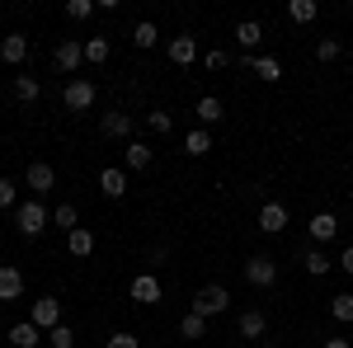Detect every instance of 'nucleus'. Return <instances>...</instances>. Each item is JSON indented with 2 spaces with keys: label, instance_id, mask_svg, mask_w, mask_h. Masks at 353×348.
I'll list each match as a JSON object with an SVG mask.
<instances>
[{
  "label": "nucleus",
  "instance_id": "obj_1",
  "mask_svg": "<svg viewBox=\"0 0 353 348\" xmlns=\"http://www.w3.org/2000/svg\"><path fill=\"white\" fill-rule=\"evenodd\" d=\"M226 306H231V292L221 283H208V287H198V296H193V316H203V320L221 316Z\"/></svg>",
  "mask_w": 353,
  "mask_h": 348
},
{
  "label": "nucleus",
  "instance_id": "obj_2",
  "mask_svg": "<svg viewBox=\"0 0 353 348\" xmlns=\"http://www.w3.org/2000/svg\"><path fill=\"white\" fill-rule=\"evenodd\" d=\"M14 226H19V236H28V240L43 236V231H48V207H43L38 198H33V203H19V207H14Z\"/></svg>",
  "mask_w": 353,
  "mask_h": 348
},
{
  "label": "nucleus",
  "instance_id": "obj_3",
  "mask_svg": "<svg viewBox=\"0 0 353 348\" xmlns=\"http://www.w3.org/2000/svg\"><path fill=\"white\" fill-rule=\"evenodd\" d=\"M99 132L109 136V141H128V136L137 132V118H132V113H123V108H113V113L99 118Z\"/></svg>",
  "mask_w": 353,
  "mask_h": 348
},
{
  "label": "nucleus",
  "instance_id": "obj_4",
  "mask_svg": "<svg viewBox=\"0 0 353 348\" xmlns=\"http://www.w3.org/2000/svg\"><path fill=\"white\" fill-rule=\"evenodd\" d=\"M99 99V90H94V81H71L66 90H61V104L71 108V113H85V108Z\"/></svg>",
  "mask_w": 353,
  "mask_h": 348
},
{
  "label": "nucleus",
  "instance_id": "obj_5",
  "mask_svg": "<svg viewBox=\"0 0 353 348\" xmlns=\"http://www.w3.org/2000/svg\"><path fill=\"white\" fill-rule=\"evenodd\" d=\"M245 278H250L254 287H273V283H278V264H273L269 254H250V259H245Z\"/></svg>",
  "mask_w": 353,
  "mask_h": 348
},
{
  "label": "nucleus",
  "instance_id": "obj_6",
  "mask_svg": "<svg viewBox=\"0 0 353 348\" xmlns=\"http://www.w3.org/2000/svg\"><path fill=\"white\" fill-rule=\"evenodd\" d=\"M52 61H57V71H76V66L85 61V43L81 38H61L57 52H52Z\"/></svg>",
  "mask_w": 353,
  "mask_h": 348
},
{
  "label": "nucleus",
  "instance_id": "obj_7",
  "mask_svg": "<svg viewBox=\"0 0 353 348\" xmlns=\"http://www.w3.org/2000/svg\"><path fill=\"white\" fill-rule=\"evenodd\" d=\"M28 320L38 325V329H48V334H52L57 325H61V301H57V296H43V301H33V316H28Z\"/></svg>",
  "mask_w": 353,
  "mask_h": 348
},
{
  "label": "nucleus",
  "instance_id": "obj_8",
  "mask_svg": "<svg viewBox=\"0 0 353 348\" xmlns=\"http://www.w3.org/2000/svg\"><path fill=\"white\" fill-rule=\"evenodd\" d=\"M241 66H245V71H254L259 81H269V85L283 81V66H278V57H241Z\"/></svg>",
  "mask_w": 353,
  "mask_h": 348
},
{
  "label": "nucleus",
  "instance_id": "obj_9",
  "mask_svg": "<svg viewBox=\"0 0 353 348\" xmlns=\"http://www.w3.org/2000/svg\"><path fill=\"white\" fill-rule=\"evenodd\" d=\"M24 179H28V188H33V193L43 198V193H52V184H57V170H52L48 161H33V165H28V174H24Z\"/></svg>",
  "mask_w": 353,
  "mask_h": 348
},
{
  "label": "nucleus",
  "instance_id": "obj_10",
  "mask_svg": "<svg viewBox=\"0 0 353 348\" xmlns=\"http://www.w3.org/2000/svg\"><path fill=\"white\" fill-rule=\"evenodd\" d=\"M128 296H132V301H141V306H151V301H161V283H156L151 273H137L132 287H128Z\"/></svg>",
  "mask_w": 353,
  "mask_h": 348
},
{
  "label": "nucleus",
  "instance_id": "obj_11",
  "mask_svg": "<svg viewBox=\"0 0 353 348\" xmlns=\"http://www.w3.org/2000/svg\"><path fill=\"white\" fill-rule=\"evenodd\" d=\"M259 231H269V236L288 231V207H283V203H264V207H259Z\"/></svg>",
  "mask_w": 353,
  "mask_h": 348
},
{
  "label": "nucleus",
  "instance_id": "obj_12",
  "mask_svg": "<svg viewBox=\"0 0 353 348\" xmlns=\"http://www.w3.org/2000/svg\"><path fill=\"white\" fill-rule=\"evenodd\" d=\"M165 52H170L174 66H189L193 57H198V43H193V33H179V38H170V48H165Z\"/></svg>",
  "mask_w": 353,
  "mask_h": 348
},
{
  "label": "nucleus",
  "instance_id": "obj_13",
  "mask_svg": "<svg viewBox=\"0 0 353 348\" xmlns=\"http://www.w3.org/2000/svg\"><path fill=\"white\" fill-rule=\"evenodd\" d=\"M334 236H339V216H334V212H316V216H311V240H316V245L334 240Z\"/></svg>",
  "mask_w": 353,
  "mask_h": 348
},
{
  "label": "nucleus",
  "instance_id": "obj_14",
  "mask_svg": "<svg viewBox=\"0 0 353 348\" xmlns=\"http://www.w3.org/2000/svg\"><path fill=\"white\" fill-rule=\"evenodd\" d=\"M99 188H104V198H128V170L109 165V170L99 174Z\"/></svg>",
  "mask_w": 353,
  "mask_h": 348
},
{
  "label": "nucleus",
  "instance_id": "obj_15",
  "mask_svg": "<svg viewBox=\"0 0 353 348\" xmlns=\"http://www.w3.org/2000/svg\"><path fill=\"white\" fill-rule=\"evenodd\" d=\"M19 296H24V273H19V268H0V301H19Z\"/></svg>",
  "mask_w": 353,
  "mask_h": 348
},
{
  "label": "nucleus",
  "instance_id": "obj_16",
  "mask_svg": "<svg viewBox=\"0 0 353 348\" xmlns=\"http://www.w3.org/2000/svg\"><path fill=\"white\" fill-rule=\"evenodd\" d=\"M236 329H241V339H259V334L269 329V316H264V311H241V325H236Z\"/></svg>",
  "mask_w": 353,
  "mask_h": 348
},
{
  "label": "nucleus",
  "instance_id": "obj_17",
  "mask_svg": "<svg viewBox=\"0 0 353 348\" xmlns=\"http://www.w3.org/2000/svg\"><path fill=\"white\" fill-rule=\"evenodd\" d=\"M66 249H71L76 259H85V254H94V231H90V226H76V231L66 236Z\"/></svg>",
  "mask_w": 353,
  "mask_h": 348
},
{
  "label": "nucleus",
  "instance_id": "obj_18",
  "mask_svg": "<svg viewBox=\"0 0 353 348\" xmlns=\"http://www.w3.org/2000/svg\"><path fill=\"white\" fill-rule=\"evenodd\" d=\"M0 57H5L10 66H19V61L28 57V38H24V33H10V38L0 43Z\"/></svg>",
  "mask_w": 353,
  "mask_h": 348
},
{
  "label": "nucleus",
  "instance_id": "obj_19",
  "mask_svg": "<svg viewBox=\"0 0 353 348\" xmlns=\"http://www.w3.org/2000/svg\"><path fill=\"white\" fill-rule=\"evenodd\" d=\"M109 57H113V43H109V38H90V43H85V61H90V66H104Z\"/></svg>",
  "mask_w": 353,
  "mask_h": 348
},
{
  "label": "nucleus",
  "instance_id": "obj_20",
  "mask_svg": "<svg viewBox=\"0 0 353 348\" xmlns=\"http://www.w3.org/2000/svg\"><path fill=\"white\" fill-rule=\"evenodd\" d=\"M236 43H241L245 52H250V48H259V43H264V28L254 24V19H245V24H236Z\"/></svg>",
  "mask_w": 353,
  "mask_h": 348
},
{
  "label": "nucleus",
  "instance_id": "obj_21",
  "mask_svg": "<svg viewBox=\"0 0 353 348\" xmlns=\"http://www.w3.org/2000/svg\"><path fill=\"white\" fill-rule=\"evenodd\" d=\"M198 123H203V127L221 123V99L217 94H203V99H198Z\"/></svg>",
  "mask_w": 353,
  "mask_h": 348
},
{
  "label": "nucleus",
  "instance_id": "obj_22",
  "mask_svg": "<svg viewBox=\"0 0 353 348\" xmlns=\"http://www.w3.org/2000/svg\"><path fill=\"white\" fill-rule=\"evenodd\" d=\"M10 344H14V348H38V325H33V320L14 325V329H10Z\"/></svg>",
  "mask_w": 353,
  "mask_h": 348
},
{
  "label": "nucleus",
  "instance_id": "obj_23",
  "mask_svg": "<svg viewBox=\"0 0 353 348\" xmlns=\"http://www.w3.org/2000/svg\"><path fill=\"white\" fill-rule=\"evenodd\" d=\"M184 151H189V156H208V151H212V136H208V127H193V132L184 136Z\"/></svg>",
  "mask_w": 353,
  "mask_h": 348
},
{
  "label": "nucleus",
  "instance_id": "obj_24",
  "mask_svg": "<svg viewBox=\"0 0 353 348\" xmlns=\"http://www.w3.org/2000/svg\"><path fill=\"white\" fill-rule=\"evenodd\" d=\"M301 268H306V273H311V278H325V273H330V259H325V254H321V245H316V249H306V254H301Z\"/></svg>",
  "mask_w": 353,
  "mask_h": 348
},
{
  "label": "nucleus",
  "instance_id": "obj_25",
  "mask_svg": "<svg viewBox=\"0 0 353 348\" xmlns=\"http://www.w3.org/2000/svg\"><path fill=\"white\" fill-rule=\"evenodd\" d=\"M38 94H43V85L33 81V76H14V99H19V104H33Z\"/></svg>",
  "mask_w": 353,
  "mask_h": 348
},
{
  "label": "nucleus",
  "instance_id": "obj_26",
  "mask_svg": "<svg viewBox=\"0 0 353 348\" xmlns=\"http://www.w3.org/2000/svg\"><path fill=\"white\" fill-rule=\"evenodd\" d=\"M128 170H151V146L146 141H128Z\"/></svg>",
  "mask_w": 353,
  "mask_h": 348
},
{
  "label": "nucleus",
  "instance_id": "obj_27",
  "mask_svg": "<svg viewBox=\"0 0 353 348\" xmlns=\"http://www.w3.org/2000/svg\"><path fill=\"white\" fill-rule=\"evenodd\" d=\"M330 316H334V320H344V325H353V292L330 296Z\"/></svg>",
  "mask_w": 353,
  "mask_h": 348
},
{
  "label": "nucleus",
  "instance_id": "obj_28",
  "mask_svg": "<svg viewBox=\"0 0 353 348\" xmlns=\"http://www.w3.org/2000/svg\"><path fill=\"white\" fill-rule=\"evenodd\" d=\"M288 14H292L297 24H311V19L321 14V5H316V0H288Z\"/></svg>",
  "mask_w": 353,
  "mask_h": 348
},
{
  "label": "nucleus",
  "instance_id": "obj_29",
  "mask_svg": "<svg viewBox=\"0 0 353 348\" xmlns=\"http://www.w3.org/2000/svg\"><path fill=\"white\" fill-rule=\"evenodd\" d=\"M132 43H137V48H156V43H161V33H156V24H151V19H141V24L132 28Z\"/></svg>",
  "mask_w": 353,
  "mask_h": 348
},
{
  "label": "nucleus",
  "instance_id": "obj_30",
  "mask_svg": "<svg viewBox=\"0 0 353 348\" xmlns=\"http://www.w3.org/2000/svg\"><path fill=\"white\" fill-rule=\"evenodd\" d=\"M203 329H208V320H203V316H184V320H179V334H184V339H203Z\"/></svg>",
  "mask_w": 353,
  "mask_h": 348
},
{
  "label": "nucleus",
  "instance_id": "obj_31",
  "mask_svg": "<svg viewBox=\"0 0 353 348\" xmlns=\"http://www.w3.org/2000/svg\"><path fill=\"white\" fill-rule=\"evenodd\" d=\"M52 221H57V226H61V231H66V236H71L81 216H76V207H71V203H61V207H57V212H52Z\"/></svg>",
  "mask_w": 353,
  "mask_h": 348
},
{
  "label": "nucleus",
  "instance_id": "obj_32",
  "mask_svg": "<svg viewBox=\"0 0 353 348\" xmlns=\"http://www.w3.org/2000/svg\"><path fill=\"white\" fill-rule=\"evenodd\" d=\"M48 339H52V348H71V344H76V329H71V325H57Z\"/></svg>",
  "mask_w": 353,
  "mask_h": 348
},
{
  "label": "nucleus",
  "instance_id": "obj_33",
  "mask_svg": "<svg viewBox=\"0 0 353 348\" xmlns=\"http://www.w3.org/2000/svg\"><path fill=\"white\" fill-rule=\"evenodd\" d=\"M316 61H339V43L334 38H321L316 43Z\"/></svg>",
  "mask_w": 353,
  "mask_h": 348
},
{
  "label": "nucleus",
  "instance_id": "obj_34",
  "mask_svg": "<svg viewBox=\"0 0 353 348\" xmlns=\"http://www.w3.org/2000/svg\"><path fill=\"white\" fill-rule=\"evenodd\" d=\"M94 14V0H71L66 5V19H90Z\"/></svg>",
  "mask_w": 353,
  "mask_h": 348
},
{
  "label": "nucleus",
  "instance_id": "obj_35",
  "mask_svg": "<svg viewBox=\"0 0 353 348\" xmlns=\"http://www.w3.org/2000/svg\"><path fill=\"white\" fill-rule=\"evenodd\" d=\"M146 127H151V132H170L174 123H170V113H165V108H156V113L146 118Z\"/></svg>",
  "mask_w": 353,
  "mask_h": 348
},
{
  "label": "nucleus",
  "instance_id": "obj_36",
  "mask_svg": "<svg viewBox=\"0 0 353 348\" xmlns=\"http://www.w3.org/2000/svg\"><path fill=\"white\" fill-rule=\"evenodd\" d=\"M104 348H141V344H137V334H109Z\"/></svg>",
  "mask_w": 353,
  "mask_h": 348
},
{
  "label": "nucleus",
  "instance_id": "obj_37",
  "mask_svg": "<svg viewBox=\"0 0 353 348\" xmlns=\"http://www.w3.org/2000/svg\"><path fill=\"white\" fill-rule=\"evenodd\" d=\"M0 207H14V184L10 179H0Z\"/></svg>",
  "mask_w": 353,
  "mask_h": 348
},
{
  "label": "nucleus",
  "instance_id": "obj_38",
  "mask_svg": "<svg viewBox=\"0 0 353 348\" xmlns=\"http://www.w3.org/2000/svg\"><path fill=\"white\" fill-rule=\"evenodd\" d=\"M339 268H344V273H349V278H353V245H349V249H344V254H339Z\"/></svg>",
  "mask_w": 353,
  "mask_h": 348
},
{
  "label": "nucleus",
  "instance_id": "obj_39",
  "mask_svg": "<svg viewBox=\"0 0 353 348\" xmlns=\"http://www.w3.org/2000/svg\"><path fill=\"white\" fill-rule=\"evenodd\" d=\"M325 348H353L349 339H325Z\"/></svg>",
  "mask_w": 353,
  "mask_h": 348
},
{
  "label": "nucleus",
  "instance_id": "obj_40",
  "mask_svg": "<svg viewBox=\"0 0 353 348\" xmlns=\"http://www.w3.org/2000/svg\"><path fill=\"white\" fill-rule=\"evenodd\" d=\"M349 344H353V339H349Z\"/></svg>",
  "mask_w": 353,
  "mask_h": 348
}]
</instances>
